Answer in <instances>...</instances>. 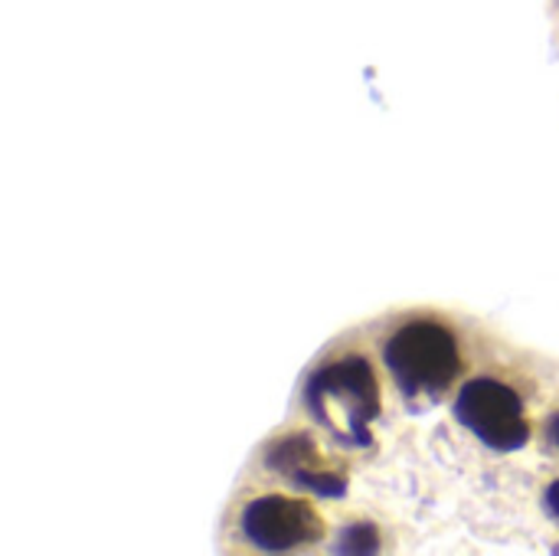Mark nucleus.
<instances>
[{
    "label": "nucleus",
    "mask_w": 559,
    "mask_h": 556,
    "mask_svg": "<svg viewBox=\"0 0 559 556\" xmlns=\"http://www.w3.org/2000/svg\"><path fill=\"white\" fill-rule=\"evenodd\" d=\"M386 367L406 393H436L459 377L462 360L452 331L432 321H416L390 338Z\"/></svg>",
    "instance_id": "nucleus-1"
},
{
    "label": "nucleus",
    "mask_w": 559,
    "mask_h": 556,
    "mask_svg": "<svg viewBox=\"0 0 559 556\" xmlns=\"http://www.w3.org/2000/svg\"><path fill=\"white\" fill-rule=\"evenodd\" d=\"M305 400H308L311 413L328 403L341 406L331 429L347 433L357 446H367V439H370L367 423L380 413V390H377V377L364 357H347L341 364H328L324 370H318L308 380Z\"/></svg>",
    "instance_id": "nucleus-2"
},
{
    "label": "nucleus",
    "mask_w": 559,
    "mask_h": 556,
    "mask_svg": "<svg viewBox=\"0 0 559 556\" xmlns=\"http://www.w3.org/2000/svg\"><path fill=\"white\" fill-rule=\"evenodd\" d=\"M455 416L462 419L465 429H472L485 446L498 452H514L527 446L531 426L524 419L521 397L498 383V380H472L459 393Z\"/></svg>",
    "instance_id": "nucleus-3"
},
{
    "label": "nucleus",
    "mask_w": 559,
    "mask_h": 556,
    "mask_svg": "<svg viewBox=\"0 0 559 556\" xmlns=\"http://www.w3.org/2000/svg\"><path fill=\"white\" fill-rule=\"evenodd\" d=\"M242 534L262 551H295L321 534L314 511L292 498H259L242 511Z\"/></svg>",
    "instance_id": "nucleus-4"
},
{
    "label": "nucleus",
    "mask_w": 559,
    "mask_h": 556,
    "mask_svg": "<svg viewBox=\"0 0 559 556\" xmlns=\"http://www.w3.org/2000/svg\"><path fill=\"white\" fill-rule=\"evenodd\" d=\"M314 459H318L314 456V446L305 436H288V439H282V442H275L269 449V465L275 472H285V475H295L301 469H311Z\"/></svg>",
    "instance_id": "nucleus-5"
},
{
    "label": "nucleus",
    "mask_w": 559,
    "mask_h": 556,
    "mask_svg": "<svg viewBox=\"0 0 559 556\" xmlns=\"http://www.w3.org/2000/svg\"><path fill=\"white\" fill-rule=\"evenodd\" d=\"M288 478H292L295 485H301V488L321 495V498H344V492H347V482H344L341 475L318 472V469H301V472H295V475H288Z\"/></svg>",
    "instance_id": "nucleus-6"
},
{
    "label": "nucleus",
    "mask_w": 559,
    "mask_h": 556,
    "mask_svg": "<svg viewBox=\"0 0 559 556\" xmlns=\"http://www.w3.org/2000/svg\"><path fill=\"white\" fill-rule=\"evenodd\" d=\"M377 547H380L377 528H370V524H350L341 534V544L334 551L337 554H377Z\"/></svg>",
    "instance_id": "nucleus-7"
},
{
    "label": "nucleus",
    "mask_w": 559,
    "mask_h": 556,
    "mask_svg": "<svg viewBox=\"0 0 559 556\" xmlns=\"http://www.w3.org/2000/svg\"><path fill=\"white\" fill-rule=\"evenodd\" d=\"M547 508H550V514H557L559 518V482L557 485H550V492H547Z\"/></svg>",
    "instance_id": "nucleus-8"
},
{
    "label": "nucleus",
    "mask_w": 559,
    "mask_h": 556,
    "mask_svg": "<svg viewBox=\"0 0 559 556\" xmlns=\"http://www.w3.org/2000/svg\"><path fill=\"white\" fill-rule=\"evenodd\" d=\"M554 439H557V446H559V416H557V423H554Z\"/></svg>",
    "instance_id": "nucleus-9"
}]
</instances>
